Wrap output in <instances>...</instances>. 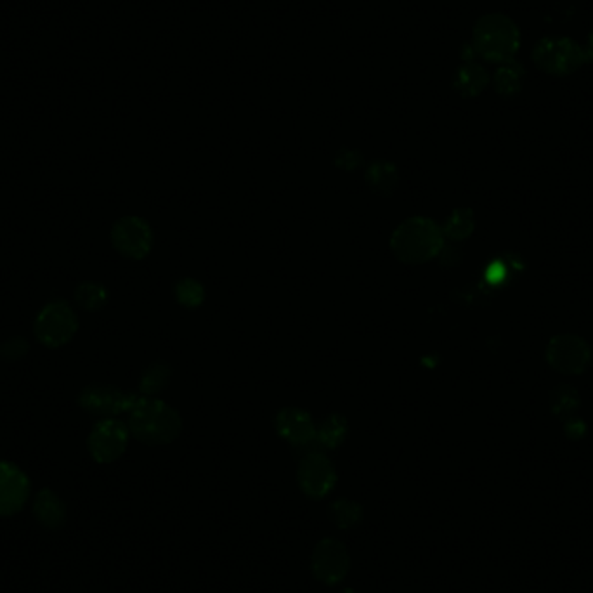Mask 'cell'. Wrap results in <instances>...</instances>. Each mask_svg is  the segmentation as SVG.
<instances>
[{
	"label": "cell",
	"instance_id": "6da1fadb",
	"mask_svg": "<svg viewBox=\"0 0 593 593\" xmlns=\"http://www.w3.org/2000/svg\"><path fill=\"white\" fill-rule=\"evenodd\" d=\"M127 427L146 446L170 444L182 433V418L167 403L151 395H139L129 412Z\"/></svg>",
	"mask_w": 593,
	"mask_h": 593
},
{
	"label": "cell",
	"instance_id": "7a4b0ae2",
	"mask_svg": "<svg viewBox=\"0 0 593 593\" xmlns=\"http://www.w3.org/2000/svg\"><path fill=\"white\" fill-rule=\"evenodd\" d=\"M444 243L442 229L427 218H410L391 237L394 258L404 264H425L439 256Z\"/></svg>",
	"mask_w": 593,
	"mask_h": 593
},
{
	"label": "cell",
	"instance_id": "3957f363",
	"mask_svg": "<svg viewBox=\"0 0 593 593\" xmlns=\"http://www.w3.org/2000/svg\"><path fill=\"white\" fill-rule=\"evenodd\" d=\"M475 54L490 63L514 60L520 47V32L515 21L501 13H491L477 20L472 32Z\"/></svg>",
	"mask_w": 593,
	"mask_h": 593
},
{
	"label": "cell",
	"instance_id": "277c9868",
	"mask_svg": "<svg viewBox=\"0 0 593 593\" xmlns=\"http://www.w3.org/2000/svg\"><path fill=\"white\" fill-rule=\"evenodd\" d=\"M531 58L540 72L552 77L571 75L588 63L583 45L569 37H543L538 40Z\"/></svg>",
	"mask_w": 593,
	"mask_h": 593
},
{
	"label": "cell",
	"instance_id": "5b68a950",
	"mask_svg": "<svg viewBox=\"0 0 593 593\" xmlns=\"http://www.w3.org/2000/svg\"><path fill=\"white\" fill-rule=\"evenodd\" d=\"M79 332V316L64 300H53L40 311L34 334L47 349H60L70 344Z\"/></svg>",
	"mask_w": 593,
	"mask_h": 593
},
{
	"label": "cell",
	"instance_id": "8992f818",
	"mask_svg": "<svg viewBox=\"0 0 593 593\" xmlns=\"http://www.w3.org/2000/svg\"><path fill=\"white\" fill-rule=\"evenodd\" d=\"M131 431L127 423L117 418H102L87 437V450L92 460L101 465L117 462L125 453Z\"/></svg>",
	"mask_w": 593,
	"mask_h": 593
},
{
	"label": "cell",
	"instance_id": "52a82bcc",
	"mask_svg": "<svg viewBox=\"0 0 593 593\" xmlns=\"http://www.w3.org/2000/svg\"><path fill=\"white\" fill-rule=\"evenodd\" d=\"M311 571L323 585L342 583L351 571L349 550L335 538H323L311 554Z\"/></svg>",
	"mask_w": 593,
	"mask_h": 593
},
{
	"label": "cell",
	"instance_id": "ba28073f",
	"mask_svg": "<svg viewBox=\"0 0 593 593\" xmlns=\"http://www.w3.org/2000/svg\"><path fill=\"white\" fill-rule=\"evenodd\" d=\"M110 239L120 256L132 260L146 258L153 248L151 226L138 216L119 219L112 228Z\"/></svg>",
	"mask_w": 593,
	"mask_h": 593
},
{
	"label": "cell",
	"instance_id": "9c48e42d",
	"mask_svg": "<svg viewBox=\"0 0 593 593\" xmlns=\"http://www.w3.org/2000/svg\"><path fill=\"white\" fill-rule=\"evenodd\" d=\"M139 395L125 393L119 387L106 384H91L82 389L79 394V406L91 415L113 418L120 413H129Z\"/></svg>",
	"mask_w": 593,
	"mask_h": 593
},
{
	"label": "cell",
	"instance_id": "30bf717a",
	"mask_svg": "<svg viewBox=\"0 0 593 593\" xmlns=\"http://www.w3.org/2000/svg\"><path fill=\"white\" fill-rule=\"evenodd\" d=\"M336 471L328 456L323 453H309L298 463L296 481L302 493L313 500H321L334 491L336 484Z\"/></svg>",
	"mask_w": 593,
	"mask_h": 593
},
{
	"label": "cell",
	"instance_id": "8fae6325",
	"mask_svg": "<svg viewBox=\"0 0 593 593\" xmlns=\"http://www.w3.org/2000/svg\"><path fill=\"white\" fill-rule=\"evenodd\" d=\"M32 491L28 475L18 465L0 460V517H13L24 509Z\"/></svg>",
	"mask_w": 593,
	"mask_h": 593
},
{
	"label": "cell",
	"instance_id": "7c38bea8",
	"mask_svg": "<svg viewBox=\"0 0 593 593\" xmlns=\"http://www.w3.org/2000/svg\"><path fill=\"white\" fill-rule=\"evenodd\" d=\"M549 359L554 368L564 374H579L590 361V349L578 336H555L549 347Z\"/></svg>",
	"mask_w": 593,
	"mask_h": 593
},
{
	"label": "cell",
	"instance_id": "4fadbf2b",
	"mask_svg": "<svg viewBox=\"0 0 593 593\" xmlns=\"http://www.w3.org/2000/svg\"><path fill=\"white\" fill-rule=\"evenodd\" d=\"M275 429L292 446H306L316 439L313 418L300 408H283L275 418Z\"/></svg>",
	"mask_w": 593,
	"mask_h": 593
},
{
	"label": "cell",
	"instance_id": "5bb4252c",
	"mask_svg": "<svg viewBox=\"0 0 593 593\" xmlns=\"http://www.w3.org/2000/svg\"><path fill=\"white\" fill-rule=\"evenodd\" d=\"M32 514L42 528L56 531L66 522V505L60 494L54 493L51 488H44L34 500Z\"/></svg>",
	"mask_w": 593,
	"mask_h": 593
},
{
	"label": "cell",
	"instance_id": "9a60e30c",
	"mask_svg": "<svg viewBox=\"0 0 593 593\" xmlns=\"http://www.w3.org/2000/svg\"><path fill=\"white\" fill-rule=\"evenodd\" d=\"M490 83V75L486 68L477 63H467L458 68L455 75L456 92L463 98L479 96Z\"/></svg>",
	"mask_w": 593,
	"mask_h": 593
},
{
	"label": "cell",
	"instance_id": "2e32d148",
	"mask_svg": "<svg viewBox=\"0 0 593 593\" xmlns=\"http://www.w3.org/2000/svg\"><path fill=\"white\" fill-rule=\"evenodd\" d=\"M524 77L526 70L519 61L501 63V66L494 73V89L503 98H514L522 89Z\"/></svg>",
	"mask_w": 593,
	"mask_h": 593
},
{
	"label": "cell",
	"instance_id": "e0dca14e",
	"mask_svg": "<svg viewBox=\"0 0 593 593\" xmlns=\"http://www.w3.org/2000/svg\"><path fill=\"white\" fill-rule=\"evenodd\" d=\"M328 515L338 530H353L363 520V507L349 498H338L330 507Z\"/></svg>",
	"mask_w": 593,
	"mask_h": 593
},
{
	"label": "cell",
	"instance_id": "ac0fdd59",
	"mask_svg": "<svg viewBox=\"0 0 593 593\" xmlns=\"http://www.w3.org/2000/svg\"><path fill=\"white\" fill-rule=\"evenodd\" d=\"M349 433V423L342 415H330L323 420L316 429V441L328 450H336L342 446Z\"/></svg>",
	"mask_w": 593,
	"mask_h": 593
},
{
	"label": "cell",
	"instance_id": "d6986e66",
	"mask_svg": "<svg viewBox=\"0 0 593 593\" xmlns=\"http://www.w3.org/2000/svg\"><path fill=\"white\" fill-rule=\"evenodd\" d=\"M108 290L98 281H83L75 288V302L87 313H98L108 302Z\"/></svg>",
	"mask_w": 593,
	"mask_h": 593
},
{
	"label": "cell",
	"instance_id": "ffe728a7",
	"mask_svg": "<svg viewBox=\"0 0 593 593\" xmlns=\"http://www.w3.org/2000/svg\"><path fill=\"white\" fill-rule=\"evenodd\" d=\"M366 180L378 195L389 197L397 186V170L389 161H375L366 172Z\"/></svg>",
	"mask_w": 593,
	"mask_h": 593
},
{
	"label": "cell",
	"instance_id": "44dd1931",
	"mask_svg": "<svg viewBox=\"0 0 593 593\" xmlns=\"http://www.w3.org/2000/svg\"><path fill=\"white\" fill-rule=\"evenodd\" d=\"M474 229V216L469 209H458L444 224L442 235H446L455 241H462L469 237Z\"/></svg>",
	"mask_w": 593,
	"mask_h": 593
},
{
	"label": "cell",
	"instance_id": "7402d4cb",
	"mask_svg": "<svg viewBox=\"0 0 593 593\" xmlns=\"http://www.w3.org/2000/svg\"><path fill=\"white\" fill-rule=\"evenodd\" d=\"M170 368L169 365H163V363H155L151 365L144 375H142V380H141V393L144 395H153L157 394L159 391H161L165 387V384L169 382L170 378Z\"/></svg>",
	"mask_w": 593,
	"mask_h": 593
},
{
	"label": "cell",
	"instance_id": "603a6c76",
	"mask_svg": "<svg viewBox=\"0 0 593 593\" xmlns=\"http://www.w3.org/2000/svg\"><path fill=\"white\" fill-rule=\"evenodd\" d=\"M176 296L182 307L195 309L198 306H201V302L205 298V290L195 279H182L176 287Z\"/></svg>",
	"mask_w": 593,
	"mask_h": 593
},
{
	"label": "cell",
	"instance_id": "cb8c5ba5",
	"mask_svg": "<svg viewBox=\"0 0 593 593\" xmlns=\"http://www.w3.org/2000/svg\"><path fill=\"white\" fill-rule=\"evenodd\" d=\"M28 349H30V345L24 338L13 336L0 344V357L5 361H18L21 357L28 355Z\"/></svg>",
	"mask_w": 593,
	"mask_h": 593
},
{
	"label": "cell",
	"instance_id": "d4e9b609",
	"mask_svg": "<svg viewBox=\"0 0 593 593\" xmlns=\"http://www.w3.org/2000/svg\"><path fill=\"white\" fill-rule=\"evenodd\" d=\"M583 49H585V56H587L588 63H593V30L590 32L588 39H587V44L583 45Z\"/></svg>",
	"mask_w": 593,
	"mask_h": 593
},
{
	"label": "cell",
	"instance_id": "484cf974",
	"mask_svg": "<svg viewBox=\"0 0 593 593\" xmlns=\"http://www.w3.org/2000/svg\"><path fill=\"white\" fill-rule=\"evenodd\" d=\"M340 593H359L357 590H353V588H345V590H342Z\"/></svg>",
	"mask_w": 593,
	"mask_h": 593
}]
</instances>
